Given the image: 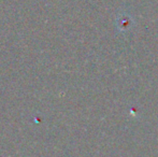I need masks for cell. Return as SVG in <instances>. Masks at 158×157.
<instances>
[{
	"label": "cell",
	"instance_id": "obj_1",
	"mask_svg": "<svg viewBox=\"0 0 158 157\" xmlns=\"http://www.w3.org/2000/svg\"><path fill=\"white\" fill-rule=\"evenodd\" d=\"M131 25V17H129L128 15L123 14L122 16L118 17V29L119 30H127L128 28H130Z\"/></svg>",
	"mask_w": 158,
	"mask_h": 157
}]
</instances>
